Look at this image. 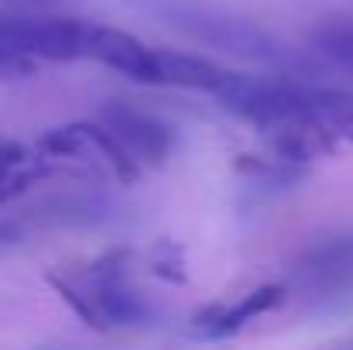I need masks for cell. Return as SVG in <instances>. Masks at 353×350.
<instances>
[{
  "instance_id": "7",
  "label": "cell",
  "mask_w": 353,
  "mask_h": 350,
  "mask_svg": "<svg viewBox=\"0 0 353 350\" xmlns=\"http://www.w3.org/2000/svg\"><path fill=\"white\" fill-rule=\"evenodd\" d=\"M312 41H316V48L326 59H333L336 66H343V69L353 72V21H343V17L323 21L312 31Z\"/></svg>"
},
{
  "instance_id": "2",
  "label": "cell",
  "mask_w": 353,
  "mask_h": 350,
  "mask_svg": "<svg viewBox=\"0 0 353 350\" xmlns=\"http://www.w3.org/2000/svg\"><path fill=\"white\" fill-rule=\"evenodd\" d=\"M165 17H172L179 28H185L189 35H196L199 41H210L223 52H236L247 59H268V62H285V45H278L271 35H264L261 28L234 21L227 14H216L210 7H196V3H175L165 0L161 7Z\"/></svg>"
},
{
  "instance_id": "6",
  "label": "cell",
  "mask_w": 353,
  "mask_h": 350,
  "mask_svg": "<svg viewBox=\"0 0 353 350\" xmlns=\"http://www.w3.org/2000/svg\"><path fill=\"white\" fill-rule=\"evenodd\" d=\"M281 302H285V289L281 285L254 289V292H247L243 299H236L230 306L227 302H216V306L196 313V333H203V337H234L247 323H254L257 316L278 309Z\"/></svg>"
},
{
  "instance_id": "5",
  "label": "cell",
  "mask_w": 353,
  "mask_h": 350,
  "mask_svg": "<svg viewBox=\"0 0 353 350\" xmlns=\"http://www.w3.org/2000/svg\"><path fill=\"white\" fill-rule=\"evenodd\" d=\"M90 59L117 69V72L137 79V83L158 86V48H148L144 41H137L127 31L107 28V24H93Z\"/></svg>"
},
{
  "instance_id": "1",
  "label": "cell",
  "mask_w": 353,
  "mask_h": 350,
  "mask_svg": "<svg viewBox=\"0 0 353 350\" xmlns=\"http://www.w3.org/2000/svg\"><path fill=\"white\" fill-rule=\"evenodd\" d=\"M93 21L0 17V72H28L31 62L90 59Z\"/></svg>"
},
{
  "instance_id": "8",
  "label": "cell",
  "mask_w": 353,
  "mask_h": 350,
  "mask_svg": "<svg viewBox=\"0 0 353 350\" xmlns=\"http://www.w3.org/2000/svg\"><path fill=\"white\" fill-rule=\"evenodd\" d=\"M144 261H148V271H154L158 278L175 282V285L185 282V251H182L179 244H172V240H158V244L148 251Z\"/></svg>"
},
{
  "instance_id": "9",
  "label": "cell",
  "mask_w": 353,
  "mask_h": 350,
  "mask_svg": "<svg viewBox=\"0 0 353 350\" xmlns=\"http://www.w3.org/2000/svg\"><path fill=\"white\" fill-rule=\"evenodd\" d=\"M28 162H31V158H28V148H24V144H17V141H10V137H0V182L10 179L14 172H21Z\"/></svg>"
},
{
  "instance_id": "4",
  "label": "cell",
  "mask_w": 353,
  "mask_h": 350,
  "mask_svg": "<svg viewBox=\"0 0 353 350\" xmlns=\"http://www.w3.org/2000/svg\"><path fill=\"white\" fill-rule=\"evenodd\" d=\"M295 285L319 299H336L353 292V237L330 240L302 257L295 268Z\"/></svg>"
},
{
  "instance_id": "3",
  "label": "cell",
  "mask_w": 353,
  "mask_h": 350,
  "mask_svg": "<svg viewBox=\"0 0 353 350\" xmlns=\"http://www.w3.org/2000/svg\"><path fill=\"white\" fill-rule=\"evenodd\" d=\"M100 120L117 134V141L127 148V155L144 168V165H161L172 151V127L158 117L144 114V110H134V107H123V104H110L100 110Z\"/></svg>"
}]
</instances>
